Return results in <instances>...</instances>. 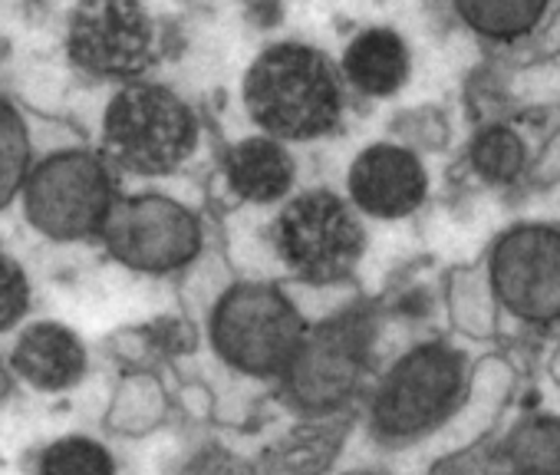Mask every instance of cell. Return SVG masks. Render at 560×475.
<instances>
[{
	"instance_id": "1",
	"label": "cell",
	"mask_w": 560,
	"mask_h": 475,
	"mask_svg": "<svg viewBox=\"0 0 560 475\" xmlns=\"http://www.w3.org/2000/svg\"><path fill=\"white\" fill-rule=\"evenodd\" d=\"M254 123L277 139L330 136L343 116L340 80L324 54L301 44L264 50L244 80Z\"/></svg>"
},
{
	"instance_id": "2",
	"label": "cell",
	"mask_w": 560,
	"mask_h": 475,
	"mask_svg": "<svg viewBox=\"0 0 560 475\" xmlns=\"http://www.w3.org/2000/svg\"><path fill=\"white\" fill-rule=\"evenodd\" d=\"M468 396V360L462 350L432 340L402 354L380 380L370 406L373 432L383 442H412L448 422Z\"/></svg>"
},
{
	"instance_id": "3",
	"label": "cell",
	"mask_w": 560,
	"mask_h": 475,
	"mask_svg": "<svg viewBox=\"0 0 560 475\" xmlns=\"http://www.w3.org/2000/svg\"><path fill=\"white\" fill-rule=\"evenodd\" d=\"M304 334L307 327L294 301L270 285H237L211 314L214 350L247 376H280Z\"/></svg>"
},
{
	"instance_id": "4",
	"label": "cell",
	"mask_w": 560,
	"mask_h": 475,
	"mask_svg": "<svg viewBox=\"0 0 560 475\" xmlns=\"http://www.w3.org/2000/svg\"><path fill=\"white\" fill-rule=\"evenodd\" d=\"M270 242L298 278L311 285L343 281L366 252L357 211L334 192H307L273 218Z\"/></svg>"
},
{
	"instance_id": "5",
	"label": "cell",
	"mask_w": 560,
	"mask_h": 475,
	"mask_svg": "<svg viewBox=\"0 0 560 475\" xmlns=\"http://www.w3.org/2000/svg\"><path fill=\"white\" fill-rule=\"evenodd\" d=\"M376 327L366 311H343L304 334L284 376L288 399L304 413L343 406L370 373Z\"/></svg>"
},
{
	"instance_id": "6",
	"label": "cell",
	"mask_w": 560,
	"mask_h": 475,
	"mask_svg": "<svg viewBox=\"0 0 560 475\" xmlns=\"http://www.w3.org/2000/svg\"><path fill=\"white\" fill-rule=\"evenodd\" d=\"M103 139L106 152L122 169L136 175H168L191 155L198 129L188 106L175 93L132 83L109 103Z\"/></svg>"
},
{
	"instance_id": "7",
	"label": "cell",
	"mask_w": 560,
	"mask_h": 475,
	"mask_svg": "<svg viewBox=\"0 0 560 475\" xmlns=\"http://www.w3.org/2000/svg\"><path fill=\"white\" fill-rule=\"evenodd\" d=\"M116 182L103 159L70 149L44 159L24 178V215L54 242H80L103 231Z\"/></svg>"
},
{
	"instance_id": "8",
	"label": "cell",
	"mask_w": 560,
	"mask_h": 475,
	"mask_svg": "<svg viewBox=\"0 0 560 475\" xmlns=\"http://www.w3.org/2000/svg\"><path fill=\"white\" fill-rule=\"evenodd\" d=\"M100 238L116 262L149 275L178 271L201 248V228L195 215L162 195L116 198Z\"/></svg>"
},
{
	"instance_id": "9",
	"label": "cell",
	"mask_w": 560,
	"mask_h": 475,
	"mask_svg": "<svg viewBox=\"0 0 560 475\" xmlns=\"http://www.w3.org/2000/svg\"><path fill=\"white\" fill-rule=\"evenodd\" d=\"M494 298L524 324L560 321V231L517 224L498 238L488 262Z\"/></svg>"
},
{
	"instance_id": "10",
	"label": "cell",
	"mask_w": 560,
	"mask_h": 475,
	"mask_svg": "<svg viewBox=\"0 0 560 475\" xmlns=\"http://www.w3.org/2000/svg\"><path fill=\"white\" fill-rule=\"evenodd\" d=\"M67 47L93 77H139L152 60L155 31L139 0H80Z\"/></svg>"
},
{
	"instance_id": "11",
	"label": "cell",
	"mask_w": 560,
	"mask_h": 475,
	"mask_svg": "<svg viewBox=\"0 0 560 475\" xmlns=\"http://www.w3.org/2000/svg\"><path fill=\"white\" fill-rule=\"evenodd\" d=\"M429 192V175L416 152L402 146H370L350 169V198L373 218H406Z\"/></svg>"
},
{
	"instance_id": "12",
	"label": "cell",
	"mask_w": 560,
	"mask_h": 475,
	"mask_svg": "<svg viewBox=\"0 0 560 475\" xmlns=\"http://www.w3.org/2000/svg\"><path fill=\"white\" fill-rule=\"evenodd\" d=\"M11 367L37 390H70L86 373V350L80 337L60 324H34L21 334Z\"/></svg>"
},
{
	"instance_id": "13",
	"label": "cell",
	"mask_w": 560,
	"mask_h": 475,
	"mask_svg": "<svg viewBox=\"0 0 560 475\" xmlns=\"http://www.w3.org/2000/svg\"><path fill=\"white\" fill-rule=\"evenodd\" d=\"M224 172H228L231 188L241 198L260 201V205L277 201L294 185V162H291L288 149L273 139H267V136L237 142L228 152Z\"/></svg>"
},
{
	"instance_id": "14",
	"label": "cell",
	"mask_w": 560,
	"mask_h": 475,
	"mask_svg": "<svg viewBox=\"0 0 560 475\" xmlns=\"http://www.w3.org/2000/svg\"><path fill=\"white\" fill-rule=\"evenodd\" d=\"M347 80L366 96H393L409 80L406 40L389 27L363 31L343 57Z\"/></svg>"
},
{
	"instance_id": "15",
	"label": "cell",
	"mask_w": 560,
	"mask_h": 475,
	"mask_svg": "<svg viewBox=\"0 0 560 475\" xmlns=\"http://www.w3.org/2000/svg\"><path fill=\"white\" fill-rule=\"evenodd\" d=\"M498 449L517 475H560V419L527 416L508 429Z\"/></svg>"
},
{
	"instance_id": "16",
	"label": "cell",
	"mask_w": 560,
	"mask_h": 475,
	"mask_svg": "<svg viewBox=\"0 0 560 475\" xmlns=\"http://www.w3.org/2000/svg\"><path fill=\"white\" fill-rule=\"evenodd\" d=\"M465 27L488 40H521L547 14L550 0H452Z\"/></svg>"
},
{
	"instance_id": "17",
	"label": "cell",
	"mask_w": 560,
	"mask_h": 475,
	"mask_svg": "<svg viewBox=\"0 0 560 475\" xmlns=\"http://www.w3.org/2000/svg\"><path fill=\"white\" fill-rule=\"evenodd\" d=\"M471 169L488 185H511L527 165V146L511 126H485L471 142Z\"/></svg>"
},
{
	"instance_id": "18",
	"label": "cell",
	"mask_w": 560,
	"mask_h": 475,
	"mask_svg": "<svg viewBox=\"0 0 560 475\" xmlns=\"http://www.w3.org/2000/svg\"><path fill=\"white\" fill-rule=\"evenodd\" d=\"M31 169V139L18 109L0 100V208L11 205L14 195L24 188Z\"/></svg>"
},
{
	"instance_id": "19",
	"label": "cell",
	"mask_w": 560,
	"mask_h": 475,
	"mask_svg": "<svg viewBox=\"0 0 560 475\" xmlns=\"http://www.w3.org/2000/svg\"><path fill=\"white\" fill-rule=\"evenodd\" d=\"M37 475H116V462L100 442L67 436L44 449Z\"/></svg>"
},
{
	"instance_id": "20",
	"label": "cell",
	"mask_w": 560,
	"mask_h": 475,
	"mask_svg": "<svg viewBox=\"0 0 560 475\" xmlns=\"http://www.w3.org/2000/svg\"><path fill=\"white\" fill-rule=\"evenodd\" d=\"M429 475H517V472L508 465V459L501 455L498 445L481 442V445L462 449V452L435 462V468Z\"/></svg>"
},
{
	"instance_id": "21",
	"label": "cell",
	"mask_w": 560,
	"mask_h": 475,
	"mask_svg": "<svg viewBox=\"0 0 560 475\" xmlns=\"http://www.w3.org/2000/svg\"><path fill=\"white\" fill-rule=\"evenodd\" d=\"M31 308V285L21 265L0 252V331H11Z\"/></svg>"
},
{
	"instance_id": "22",
	"label": "cell",
	"mask_w": 560,
	"mask_h": 475,
	"mask_svg": "<svg viewBox=\"0 0 560 475\" xmlns=\"http://www.w3.org/2000/svg\"><path fill=\"white\" fill-rule=\"evenodd\" d=\"M11 390V373L4 367V360H0V399H4V393Z\"/></svg>"
}]
</instances>
